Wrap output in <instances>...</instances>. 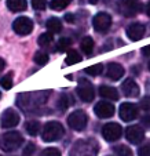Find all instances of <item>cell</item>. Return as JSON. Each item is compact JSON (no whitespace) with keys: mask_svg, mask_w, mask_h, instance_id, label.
I'll list each match as a JSON object with an SVG mask.
<instances>
[{"mask_svg":"<svg viewBox=\"0 0 150 156\" xmlns=\"http://www.w3.org/2000/svg\"><path fill=\"white\" fill-rule=\"evenodd\" d=\"M98 145L94 140H80L72 147L69 156H97Z\"/></svg>","mask_w":150,"mask_h":156,"instance_id":"6da1fadb","label":"cell"},{"mask_svg":"<svg viewBox=\"0 0 150 156\" xmlns=\"http://www.w3.org/2000/svg\"><path fill=\"white\" fill-rule=\"evenodd\" d=\"M63 134H65V129L59 122H48L43 127L41 140L44 142H54L61 140L63 137Z\"/></svg>","mask_w":150,"mask_h":156,"instance_id":"7a4b0ae2","label":"cell"},{"mask_svg":"<svg viewBox=\"0 0 150 156\" xmlns=\"http://www.w3.org/2000/svg\"><path fill=\"white\" fill-rule=\"evenodd\" d=\"M24 144V137L18 131H9L0 137V148L6 152H14Z\"/></svg>","mask_w":150,"mask_h":156,"instance_id":"3957f363","label":"cell"},{"mask_svg":"<svg viewBox=\"0 0 150 156\" xmlns=\"http://www.w3.org/2000/svg\"><path fill=\"white\" fill-rule=\"evenodd\" d=\"M50 93L48 91H41V93H35V94H19L18 95V106L22 109H30V108H35L37 104L44 102L46 98L48 97Z\"/></svg>","mask_w":150,"mask_h":156,"instance_id":"277c9868","label":"cell"},{"mask_svg":"<svg viewBox=\"0 0 150 156\" xmlns=\"http://www.w3.org/2000/svg\"><path fill=\"white\" fill-rule=\"evenodd\" d=\"M117 9L124 17H135L138 12L143 10L141 0H118Z\"/></svg>","mask_w":150,"mask_h":156,"instance_id":"5b68a950","label":"cell"},{"mask_svg":"<svg viewBox=\"0 0 150 156\" xmlns=\"http://www.w3.org/2000/svg\"><path fill=\"white\" fill-rule=\"evenodd\" d=\"M87 122H88V116L81 109H77V111L72 112L68 118L69 127L76 130V131H83L85 129V126H87Z\"/></svg>","mask_w":150,"mask_h":156,"instance_id":"8992f818","label":"cell"},{"mask_svg":"<svg viewBox=\"0 0 150 156\" xmlns=\"http://www.w3.org/2000/svg\"><path fill=\"white\" fill-rule=\"evenodd\" d=\"M77 95L84 102H91L95 97V88L92 83L88 82L87 79H80L79 86H77Z\"/></svg>","mask_w":150,"mask_h":156,"instance_id":"52a82bcc","label":"cell"},{"mask_svg":"<svg viewBox=\"0 0 150 156\" xmlns=\"http://www.w3.org/2000/svg\"><path fill=\"white\" fill-rule=\"evenodd\" d=\"M12 29L15 33L21 36H26L33 30V22L30 18L28 17H18L17 20L12 22Z\"/></svg>","mask_w":150,"mask_h":156,"instance_id":"ba28073f","label":"cell"},{"mask_svg":"<svg viewBox=\"0 0 150 156\" xmlns=\"http://www.w3.org/2000/svg\"><path fill=\"white\" fill-rule=\"evenodd\" d=\"M121 134H123V129H121V126L118 123H107V124H105L102 129L103 138L109 142L117 141L121 137Z\"/></svg>","mask_w":150,"mask_h":156,"instance_id":"9c48e42d","label":"cell"},{"mask_svg":"<svg viewBox=\"0 0 150 156\" xmlns=\"http://www.w3.org/2000/svg\"><path fill=\"white\" fill-rule=\"evenodd\" d=\"M112 25V17L107 12H99L92 20V27L97 32H107Z\"/></svg>","mask_w":150,"mask_h":156,"instance_id":"30bf717a","label":"cell"},{"mask_svg":"<svg viewBox=\"0 0 150 156\" xmlns=\"http://www.w3.org/2000/svg\"><path fill=\"white\" fill-rule=\"evenodd\" d=\"M118 115H120L121 120L124 122H131L134 119L138 118L139 115V109L135 104H131V102H124L121 104L120 109H118Z\"/></svg>","mask_w":150,"mask_h":156,"instance_id":"8fae6325","label":"cell"},{"mask_svg":"<svg viewBox=\"0 0 150 156\" xmlns=\"http://www.w3.org/2000/svg\"><path fill=\"white\" fill-rule=\"evenodd\" d=\"M19 123V115L14 109H6L0 116V126L3 129H12Z\"/></svg>","mask_w":150,"mask_h":156,"instance_id":"7c38bea8","label":"cell"},{"mask_svg":"<svg viewBox=\"0 0 150 156\" xmlns=\"http://www.w3.org/2000/svg\"><path fill=\"white\" fill-rule=\"evenodd\" d=\"M94 112L98 118L101 119H107V118H112L114 115V105L107 101H101L98 102L97 105L94 106Z\"/></svg>","mask_w":150,"mask_h":156,"instance_id":"4fadbf2b","label":"cell"},{"mask_svg":"<svg viewBox=\"0 0 150 156\" xmlns=\"http://www.w3.org/2000/svg\"><path fill=\"white\" fill-rule=\"evenodd\" d=\"M125 138L131 144H141L145 138V131L141 126H130L125 130Z\"/></svg>","mask_w":150,"mask_h":156,"instance_id":"5bb4252c","label":"cell"},{"mask_svg":"<svg viewBox=\"0 0 150 156\" xmlns=\"http://www.w3.org/2000/svg\"><path fill=\"white\" fill-rule=\"evenodd\" d=\"M145 33H146V28L143 24H139V22L131 24L127 28V36L132 41H139L145 36Z\"/></svg>","mask_w":150,"mask_h":156,"instance_id":"9a60e30c","label":"cell"},{"mask_svg":"<svg viewBox=\"0 0 150 156\" xmlns=\"http://www.w3.org/2000/svg\"><path fill=\"white\" fill-rule=\"evenodd\" d=\"M121 90H123L124 95L128 98H135L139 95V86L136 84V82L134 79H127L121 84Z\"/></svg>","mask_w":150,"mask_h":156,"instance_id":"2e32d148","label":"cell"},{"mask_svg":"<svg viewBox=\"0 0 150 156\" xmlns=\"http://www.w3.org/2000/svg\"><path fill=\"white\" fill-rule=\"evenodd\" d=\"M124 66L120 64H117V62H112V64H109V66H107V77H109L110 80H118L123 77L124 75Z\"/></svg>","mask_w":150,"mask_h":156,"instance_id":"e0dca14e","label":"cell"},{"mask_svg":"<svg viewBox=\"0 0 150 156\" xmlns=\"http://www.w3.org/2000/svg\"><path fill=\"white\" fill-rule=\"evenodd\" d=\"M99 95L102 98L110 101H117L118 100V91L114 87H110V86H101L99 87Z\"/></svg>","mask_w":150,"mask_h":156,"instance_id":"ac0fdd59","label":"cell"},{"mask_svg":"<svg viewBox=\"0 0 150 156\" xmlns=\"http://www.w3.org/2000/svg\"><path fill=\"white\" fill-rule=\"evenodd\" d=\"M7 9L11 10L12 12H19L25 11L28 7L26 0H7Z\"/></svg>","mask_w":150,"mask_h":156,"instance_id":"d6986e66","label":"cell"},{"mask_svg":"<svg viewBox=\"0 0 150 156\" xmlns=\"http://www.w3.org/2000/svg\"><path fill=\"white\" fill-rule=\"evenodd\" d=\"M80 46H81V50L85 55H90V54H92V51H94V40H92V37H90V36L83 37Z\"/></svg>","mask_w":150,"mask_h":156,"instance_id":"ffe728a7","label":"cell"},{"mask_svg":"<svg viewBox=\"0 0 150 156\" xmlns=\"http://www.w3.org/2000/svg\"><path fill=\"white\" fill-rule=\"evenodd\" d=\"M46 27H47L48 32H51V33H58L62 30V24L58 18H50L46 22Z\"/></svg>","mask_w":150,"mask_h":156,"instance_id":"44dd1931","label":"cell"},{"mask_svg":"<svg viewBox=\"0 0 150 156\" xmlns=\"http://www.w3.org/2000/svg\"><path fill=\"white\" fill-rule=\"evenodd\" d=\"M25 129H26L29 136L36 137L39 134V131H40V123L36 120H29V122H26V124H25Z\"/></svg>","mask_w":150,"mask_h":156,"instance_id":"7402d4cb","label":"cell"},{"mask_svg":"<svg viewBox=\"0 0 150 156\" xmlns=\"http://www.w3.org/2000/svg\"><path fill=\"white\" fill-rule=\"evenodd\" d=\"M66 65H74V64H79L81 62V57L80 54L77 53L76 50H69L68 54H66Z\"/></svg>","mask_w":150,"mask_h":156,"instance_id":"603a6c76","label":"cell"},{"mask_svg":"<svg viewBox=\"0 0 150 156\" xmlns=\"http://www.w3.org/2000/svg\"><path fill=\"white\" fill-rule=\"evenodd\" d=\"M72 0H51L50 2V7L51 10H56V11H61V10L66 9V7L70 4Z\"/></svg>","mask_w":150,"mask_h":156,"instance_id":"cb8c5ba5","label":"cell"},{"mask_svg":"<svg viewBox=\"0 0 150 156\" xmlns=\"http://www.w3.org/2000/svg\"><path fill=\"white\" fill-rule=\"evenodd\" d=\"M70 46H72V40L69 37H62V39H59L58 43H56V48H58V51H61V53L69 50Z\"/></svg>","mask_w":150,"mask_h":156,"instance_id":"d4e9b609","label":"cell"},{"mask_svg":"<svg viewBox=\"0 0 150 156\" xmlns=\"http://www.w3.org/2000/svg\"><path fill=\"white\" fill-rule=\"evenodd\" d=\"M116 156H132V151L127 145H117V147L113 148Z\"/></svg>","mask_w":150,"mask_h":156,"instance_id":"484cf974","label":"cell"},{"mask_svg":"<svg viewBox=\"0 0 150 156\" xmlns=\"http://www.w3.org/2000/svg\"><path fill=\"white\" fill-rule=\"evenodd\" d=\"M103 71V65L102 64H95V65H91V66H88V68H85L84 72L85 73L91 75V76H98V75H101Z\"/></svg>","mask_w":150,"mask_h":156,"instance_id":"4316f807","label":"cell"},{"mask_svg":"<svg viewBox=\"0 0 150 156\" xmlns=\"http://www.w3.org/2000/svg\"><path fill=\"white\" fill-rule=\"evenodd\" d=\"M53 41H54V36L51 32H46L43 35H40V37H39V44L43 46V47L44 46H50Z\"/></svg>","mask_w":150,"mask_h":156,"instance_id":"83f0119b","label":"cell"},{"mask_svg":"<svg viewBox=\"0 0 150 156\" xmlns=\"http://www.w3.org/2000/svg\"><path fill=\"white\" fill-rule=\"evenodd\" d=\"M33 61L37 65H46L48 62L47 53H44V51H37V53L35 54V57H33Z\"/></svg>","mask_w":150,"mask_h":156,"instance_id":"f1b7e54d","label":"cell"},{"mask_svg":"<svg viewBox=\"0 0 150 156\" xmlns=\"http://www.w3.org/2000/svg\"><path fill=\"white\" fill-rule=\"evenodd\" d=\"M0 86L3 88H6V90H10V88L12 87V73L11 72L4 75V76L0 79Z\"/></svg>","mask_w":150,"mask_h":156,"instance_id":"f546056e","label":"cell"},{"mask_svg":"<svg viewBox=\"0 0 150 156\" xmlns=\"http://www.w3.org/2000/svg\"><path fill=\"white\" fill-rule=\"evenodd\" d=\"M69 100H70V97H69L68 94H62L58 101V108L61 109V111H66V109L69 108V105H70Z\"/></svg>","mask_w":150,"mask_h":156,"instance_id":"4dcf8cb0","label":"cell"},{"mask_svg":"<svg viewBox=\"0 0 150 156\" xmlns=\"http://www.w3.org/2000/svg\"><path fill=\"white\" fill-rule=\"evenodd\" d=\"M40 156H61V152H59L56 148H46V149L40 153Z\"/></svg>","mask_w":150,"mask_h":156,"instance_id":"1f68e13d","label":"cell"},{"mask_svg":"<svg viewBox=\"0 0 150 156\" xmlns=\"http://www.w3.org/2000/svg\"><path fill=\"white\" fill-rule=\"evenodd\" d=\"M47 3L46 0H32V7L35 10H44Z\"/></svg>","mask_w":150,"mask_h":156,"instance_id":"d6a6232c","label":"cell"},{"mask_svg":"<svg viewBox=\"0 0 150 156\" xmlns=\"http://www.w3.org/2000/svg\"><path fill=\"white\" fill-rule=\"evenodd\" d=\"M141 108L143 109V111H146V112H150V97L149 95L145 97L143 100L141 101Z\"/></svg>","mask_w":150,"mask_h":156,"instance_id":"836d02e7","label":"cell"},{"mask_svg":"<svg viewBox=\"0 0 150 156\" xmlns=\"http://www.w3.org/2000/svg\"><path fill=\"white\" fill-rule=\"evenodd\" d=\"M138 156H150V144L143 145L138 149Z\"/></svg>","mask_w":150,"mask_h":156,"instance_id":"e575fe53","label":"cell"},{"mask_svg":"<svg viewBox=\"0 0 150 156\" xmlns=\"http://www.w3.org/2000/svg\"><path fill=\"white\" fill-rule=\"evenodd\" d=\"M35 149H36V147H35V144H28V147L25 148V155H30L32 152H35Z\"/></svg>","mask_w":150,"mask_h":156,"instance_id":"d590c367","label":"cell"},{"mask_svg":"<svg viewBox=\"0 0 150 156\" xmlns=\"http://www.w3.org/2000/svg\"><path fill=\"white\" fill-rule=\"evenodd\" d=\"M142 124L145 127H150V115H146L142 118Z\"/></svg>","mask_w":150,"mask_h":156,"instance_id":"8d00e7d4","label":"cell"},{"mask_svg":"<svg viewBox=\"0 0 150 156\" xmlns=\"http://www.w3.org/2000/svg\"><path fill=\"white\" fill-rule=\"evenodd\" d=\"M142 54H143L145 57H150V44L149 46H145V47L142 48Z\"/></svg>","mask_w":150,"mask_h":156,"instance_id":"74e56055","label":"cell"},{"mask_svg":"<svg viewBox=\"0 0 150 156\" xmlns=\"http://www.w3.org/2000/svg\"><path fill=\"white\" fill-rule=\"evenodd\" d=\"M65 20L68 21V22H74V15H72V14H66V15H65Z\"/></svg>","mask_w":150,"mask_h":156,"instance_id":"f35d334b","label":"cell"},{"mask_svg":"<svg viewBox=\"0 0 150 156\" xmlns=\"http://www.w3.org/2000/svg\"><path fill=\"white\" fill-rule=\"evenodd\" d=\"M4 68H6V61H4L3 58H0V72L3 71Z\"/></svg>","mask_w":150,"mask_h":156,"instance_id":"ab89813d","label":"cell"},{"mask_svg":"<svg viewBox=\"0 0 150 156\" xmlns=\"http://www.w3.org/2000/svg\"><path fill=\"white\" fill-rule=\"evenodd\" d=\"M146 11H147V15L150 17V2H149V4H147V7H146Z\"/></svg>","mask_w":150,"mask_h":156,"instance_id":"60d3db41","label":"cell"},{"mask_svg":"<svg viewBox=\"0 0 150 156\" xmlns=\"http://www.w3.org/2000/svg\"><path fill=\"white\" fill-rule=\"evenodd\" d=\"M90 3H91V4H97L98 0H90Z\"/></svg>","mask_w":150,"mask_h":156,"instance_id":"b9f144b4","label":"cell"},{"mask_svg":"<svg viewBox=\"0 0 150 156\" xmlns=\"http://www.w3.org/2000/svg\"><path fill=\"white\" fill-rule=\"evenodd\" d=\"M149 71H150V62H149Z\"/></svg>","mask_w":150,"mask_h":156,"instance_id":"7bdbcfd3","label":"cell"},{"mask_svg":"<svg viewBox=\"0 0 150 156\" xmlns=\"http://www.w3.org/2000/svg\"><path fill=\"white\" fill-rule=\"evenodd\" d=\"M0 98H2V94H0Z\"/></svg>","mask_w":150,"mask_h":156,"instance_id":"ee69618b","label":"cell"}]
</instances>
